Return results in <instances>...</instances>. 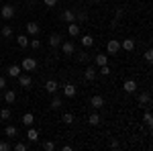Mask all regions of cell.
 Instances as JSON below:
<instances>
[{"instance_id": "ab89813d", "label": "cell", "mask_w": 153, "mask_h": 151, "mask_svg": "<svg viewBox=\"0 0 153 151\" xmlns=\"http://www.w3.org/2000/svg\"><path fill=\"white\" fill-rule=\"evenodd\" d=\"M110 149H118V143H117V141H114V139L110 141Z\"/></svg>"}, {"instance_id": "ba28073f", "label": "cell", "mask_w": 153, "mask_h": 151, "mask_svg": "<svg viewBox=\"0 0 153 151\" xmlns=\"http://www.w3.org/2000/svg\"><path fill=\"white\" fill-rule=\"evenodd\" d=\"M57 90H59V84H57L55 80H47V82H45V92L57 94Z\"/></svg>"}, {"instance_id": "5b68a950", "label": "cell", "mask_w": 153, "mask_h": 151, "mask_svg": "<svg viewBox=\"0 0 153 151\" xmlns=\"http://www.w3.org/2000/svg\"><path fill=\"white\" fill-rule=\"evenodd\" d=\"M16 80H19V86H21V88H25V90H29V88H31V84H33L31 76H27V74H21Z\"/></svg>"}, {"instance_id": "e0dca14e", "label": "cell", "mask_w": 153, "mask_h": 151, "mask_svg": "<svg viewBox=\"0 0 153 151\" xmlns=\"http://www.w3.org/2000/svg\"><path fill=\"white\" fill-rule=\"evenodd\" d=\"M80 41H82L84 47H92L94 45V37L92 35H80Z\"/></svg>"}, {"instance_id": "f1b7e54d", "label": "cell", "mask_w": 153, "mask_h": 151, "mask_svg": "<svg viewBox=\"0 0 153 151\" xmlns=\"http://www.w3.org/2000/svg\"><path fill=\"white\" fill-rule=\"evenodd\" d=\"M0 35H2V37H12V27L4 25V27H2V31H0Z\"/></svg>"}, {"instance_id": "7c38bea8", "label": "cell", "mask_w": 153, "mask_h": 151, "mask_svg": "<svg viewBox=\"0 0 153 151\" xmlns=\"http://www.w3.org/2000/svg\"><path fill=\"white\" fill-rule=\"evenodd\" d=\"M61 51H63V55H74L76 47H74L71 41H65V43H61Z\"/></svg>"}, {"instance_id": "cb8c5ba5", "label": "cell", "mask_w": 153, "mask_h": 151, "mask_svg": "<svg viewBox=\"0 0 153 151\" xmlns=\"http://www.w3.org/2000/svg\"><path fill=\"white\" fill-rule=\"evenodd\" d=\"M51 108H53V110H57V108H61V106H63V102H61V98H59V96H55V94H53V98H51Z\"/></svg>"}, {"instance_id": "6da1fadb", "label": "cell", "mask_w": 153, "mask_h": 151, "mask_svg": "<svg viewBox=\"0 0 153 151\" xmlns=\"http://www.w3.org/2000/svg\"><path fill=\"white\" fill-rule=\"evenodd\" d=\"M106 51H108V55H117L118 51H120V43H118L117 39H108V43H106Z\"/></svg>"}, {"instance_id": "8992f818", "label": "cell", "mask_w": 153, "mask_h": 151, "mask_svg": "<svg viewBox=\"0 0 153 151\" xmlns=\"http://www.w3.org/2000/svg\"><path fill=\"white\" fill-rule=\"evenodd\" d=\"M137 88H139V86H137V82H135V80H125V84H123V90H125L127 94L137 92Z\"/></svg>"}, {"instance_id": "d4e9b609", "label": "cell", "mask_w": 153, "mask_h": 151, "mask_svg": "<svg viewBox=\"0 0 153 151\" xmlns=\"http://www.w3.org/2000/svg\"><path fill=\"white\" fill-rule=\"evenodd\" d=\"M16 133H19V131H16L14 125H8V127L4 129V135H6V137H16Z\"/></svg>"}, {"instance_id": "d6986e66", "label": "cell", "mask_w": 153, "mask_h": 151, "mask_svg": "<svg viewBox=\"0 0 153 151\" xmlns=\"http://www.w3.org/2000/svg\"><path fill=\"white\" fill-rule=\"evenodd\" d=\"M100 121H102V118H100V115H96V112H92V115L88 116V123H90V127H98V125H100Z\"/></svg>"}, {"instance_id": "8d00e7d4", "label": "cell", "mask_w": 153, "mask_h": 151, "mask_svg": "<svg viewBox=\"0 0 153 151\" xmlns=\"http://www.w3.org/2000/svg\"><path fill=\"white\" fill-rule=\"evenodd\" d=\"M14 149H16V151H27V143H16Z\"/></svg>"}, {"instance_id": "ffe728a7", "label": "cell", "mask_w": 153, "mask_h": 151, "mask_svg": "<svg viewBox=\"0 0 153 151\" xmlns=\"http://www.w3.org/2000/svg\"><path fill=\"white\" fill-rule=\"evenodd\" d=\"M120 49H125V51H133V49H135V41H133V39H125V41L120 43Z\"/></svg>"}, {"instance_id": "ac0fdd59", "label": "cell", "mask_w": 153, "mask_h": 151, "mask_svg": "<svg viewBox=\"0 0 153 151\" xmlns=\"http://www.w3.org/2000/svg\"><path fill=\"white\" fill-rule=\"evenodd\" d=\"M27 139L31 141V143L39 141V131H37V129H29V131H27Z\"/></svg>"}, {"instance_id": "e575fe53", "label": "cell", "mask_w": 153, "mask_h": 151, "mask_svg": "<svg viewBox=\"0 0 153 151\" xmlns=\"http://www.w3.org/2000/svg\"><path fill=\"white\" fill-rule=\"evenodd\" d=\"M29 45L33 47V49H39V47H41V41H39V39H33V41H29Z\"/></svg>"}, {"instance_id": "3957f363", "label": "cell", "mask_w": 153, "mask_h": 151, "mask_svg": "<svg viewBox=\"0 0 153 151\" xmlns=\"http://www.w3.org/2000/svg\"><path fill=\"white\" fill-rule=\"evenodd\" d=\"M37 68V61L33 57H25L23 61H21V70L23 71H33Z\"/></svg>"}, {"instance_id": "2e32d148", "label": "cell", "mask_w": 153, "mask_h": 151, "mask_svg": "<svg viewBox=\"0 0 153 151\" xmlns=\"http://www.w3.org/2000/svg\"><path fill=\"white\" fill-rule=\"evenodd\" d=\"M94 61H96V65H108V55L106 53H98L94 57Z\"/></svg>"}, {"instance_id": "f546056e", "label": "cell", "mask_w": 153, "mask_h": 151, "mask_svg": "<svg viewBox=\"0 0 153 151\" xmlns=\"http://www.w3.org/2000/svg\"><path fill=\"white\" fill-rule=\"evenodd\" d=\"M16 43H19L21 47H27V45H29V39H27V35H19V37H16Z\"/></svg>"}, {"instance_id": "4dcf8cb0", "label": "cell", "mask_w": 153, "mask_h": 151, "mask_svg": "<svg viewBox=\"0 0 153 151\" xmlns=\"http://www.w3.org/2000/svg\"><path fill=\"white\" fill-rule=\"evenodd\" d=\"M45 151H53L55 149V143H51V141H43V145H41Z\"/></svg>"}, {"instance_id": "9c48e42d", "label": "cell", "mask_w": 153, "mask_h": 151, "mask_svg": "<svg viewBox=\"0 0 153 151\" xmlns=\"http://www.w3.org/2000/svg\"><path fill=\"white\" fill-rule=\"evenodd\" d=\"M61 21H63V23H76V12L74 10H70V8H68V10H63V14H61Z\"/></svg>"}, {"instance_id": "7402d4cb", "label": "cell", "mask_w": 153, "mask_h": 151, "mask_svg": "<svg viewBox=\"0 0 153 151\" xmlns=\"http://www.w3.org/2000/svg\"><path fill=\"white\" fill-rule=\"evenodd\" d=\"M35 123V116H33V112H27V115H23V125L25 127H31Z\"/></svg>"}, {"instance_id": "52a82bcc", "label": "cell", "mask_w": 153, "mask_h": 151, "mask_svg": "<svg viewBox=\"0 0 153 151\" xmlns=\"http://www.w3.org/2000/svg\"><path fill=\"white\" fill-rule=\"evenodd\" d=\"M149 104H151V96H149V92H141L139 94V106L149 108Z\"/></svg>"}, {"instance_id": "4316f807", "label": "cell", "mask_w": 153, "mask_h": 151, "mask_svg": "<svg viewBox=\"0 0 153 151\" xmlns=\"http://www.w3.org/2000/svg\"><path fill=\"white\" fill-rule=\"evenodd\" d=\"M61 123H63V125H71V123H74V115H71V112H63Z\"/></svg>"}, {"instance_id": "74e56055", "label": "cell", "mask_w": 153, "mask_h": 151, "mask_svg": "<svg viewBox=\"0 0 153 151\" xmlns=\"http://www.w3.org/2000/svg\"><path fill=\"white\" fill-rule=\"evenodd\" d=\"M43 4L51 8V6H55V4H57V0H43Z\"/></svg>"}, {"instance_id": "d6a6232c", "label": "cell", "mask_w": 153, "mask_h": 151, "mask_svg": "<svg viewBox=\"0 0 153 151\" xmlns=\"http://www.w3.org/2000/svg\"><path fill=\"white\" fill-rule=\"evenodd\" d=\"M143 57H145V61H149V63H151V61H153V49H147V51L143 53Z\"/></svg>"}, {"instance_id": "603a6c76", "label": "cell", "mask_w": 153, "mask_h": 151, "mask_svg": "<svg viewBox=\"0 0 153 151\" xmlns=\"http://www.w3.org/2000/svg\"><path fill=\"white\" fill-rule=\"evenodd\" d=\"M4 100H6L8 104H12V102L16 100V92H14V90H6V92H4Z\"/></svg>"}, {"instance_id": "1f68e13d", "label": "cell", "mask_w": 153, "mask_h": 151, "mask_svg": "<svg viewBox=\"0 0 153 151\" xmlns=\"http://www.w3.org/2000/svg\"><path fill=\"white\" fill-rule=\"evenodd\" d=\"M0 118H2V121H8V118H10V110H8V108H2V110H0Z\"/></svg>"}, {"instance_id": "8fae6325", "label": "cell", "mask_w": 153, "mask_h": 151, "mask_svg": "<svg viewBox=\"0 0 153 151\" xmlns=\"http://www.w3.org/2000/svg\"><path fill=\"white\" fill-rule=\"evenodd\" d=\"M68 33H70V37H80V35H82L80 25H78V23H70V25H68Z\"/></svg>"}, {"instance_id": "f35d334b", "label": "cell", "mask_w": 153, "mask_h": 151, "mask_svg": "<svg viewBox=\"0 0 153 151\" xmlns=\"http://www.w3.org/2000/svg\"><path fill=\"white\" fill-rule=\"evenodd\" d=\"M4 88H6V78L0 76V90H4Z\"/></svg>"}, {"instance_id": "836d02e7", "label": "cell", "mask_w": 153, "mask_h": 151, "mask_svg": "<svg viewBox=\"0 0 153 151\" xmlns=\"http://www.w3.org/2000/svg\"><path fill=\"white\" fill-rule=\"evenodd\" d=\"M98 74H102V76H108V74H110V68H108V65H100Z\"/></svg>"}, {"instance_id": "d590c367", "label": "cell", "mask_w": 153, "mask_h": 151, "mask_svg": "<svg viewBox=\"0 0 153 151\" xmlns=\"http://www.w3.org/2000/svg\"><path fill=\"white\" fill-rule=\"evenodd\" d=\"M10 149V143H6V141H0V151H8Z\"/></svg>"}, {"instance_id": "7a4b0ae2", "label": "cell", "mask_w": 153, "mask_h": 151, "mask_svg": "<svg viewBox=\"0 0 153 151\" xmlns=\"http://www.w3.org/2000/svg\"><path fill=\"white\" fill-rule=\"evenodd\" d=\"M104 104H106V100H104V96H100V94H94V96L90 98V106H92L94 110H98V108H102Z\"/></svg>"}, {"instance_id": "9a60e30c", "label": "cell", "mask_w": 153, "mask_h": 151, "mask_svg": "<svg viewBox=\"0 0 153 151\" xmlns=\"http://www.w3.org/2000/svg\"><path fill=\"white\" fill-rule=\"evenodd\" d=\"M6 74H8V76H10V78H19V76H21V74H23V70H21V65H10V68H8V71H6Z\"/></svg>"}, {"instance_id": "484cf974", "label": "cell", "mask_w": 153, "mask_h": 151, "mask_svg": "<svg viewBox=\"0 0 153 151\" xmlns=\"http://www.w3.org/2000/svg\"><path fill=\"white\" fill-rule=\"evenodd\" d=\"M76 55H78V61H80V63H88V61L92 59L86 51H80V53H76Z\"/></svg>"}, {"instance_id": "4fadbf2b", "label": "cell", "mask_w": 153, "mask_h": 151, "mask_svg": "<svg viewBox=\"0 0 153 151\" xmlns=\"http://www.w3.org/2000/svg\"><path fill=\"white\" fill-rule=\"evenodd\" d=\"M96 76H98V71H96L92 65H88V68H86V71H84V78H86L88 82H94Z\"/></svg>"}, {"instance_id": "83f0119b", "label": "cell", "mask_w": 153, "mask_h": 151, "mask_svg": "<svg viewBox=\"0 0 153 151\" xmlns=\"http://www.w3.org/2000/svg\"><path fill=\"white\" fill-rule=\"evenodd\" d=\"M143 123H145L147 127H153V116H151V112H149V110L143 115Z\"/></svg>"}, {"instance_id": "5bb4252c", "label": "cell", "mask_w": 153, "mask_h": 151, "mask_svg": "<svg viewBox=\"0 0 153 151\" xmlns=\"http://www.w3.org/2000/svg\"><path fill=\"white\" fill-rule=\"evenodd\" d=\"M63 94H65L68 98H74V96L78 94V88H76L74 84H65V86H63Z\"/></svg>"}, {"instance_id": "44dd1931", "label": "cell", "mask_w": 153, "mask_h": 151, "mask_svg": "<svg viewBox=\"0 0 153 151\" xmlns=\"http://www.w3.org/2000/svg\"><path fill=\"white\" fill-rule=\"evenodd\" d=\"M49 45H51V47H59V45H61V37H59L57 33L49 35Z\"/></svg>"}, {"instance_id": "30bf717a", "label": "cell", "mask_w": 153, "mask_h": 151, "mask_svg": "<svg viewBox=\"0 0 153 151\" xmlns=\"http://www.w3.org/2000/svg\"><path fill=\"white\" fill-rule=\"evenodd\" d=\"M39 25L35 23V21H31V23H27V35H31V37H35V35H39Z\"/></svg>"}, {"instance_id": "60d3db41", "label": "cell", "mask_w": 153, "mask_h": 151, "mask_svg": "<svg viewBox=\"0 0 153 151\" xmlns=\"http://www.w3.org/2000/svg\"><path fill=\"white\" fill-rule=\"evenodd\" d=\"M88 2H92V4H98V2H100V0H88Z\"/></svg>"}, {"instance_id": "277c9868", "label": "cell", "mask_w": 153, "mask_h": 151, "mask_svg": "<svg viewBox=\"0 0 153 151\" xmlns=\"http://www.w3.org/2000/svg\"><path fill=\"white\" fill-rule=\"evenodd\" d=\"M0 14H2V19H6V21L12 19V16H14V6H12V4H4V6L0 8Z\"/></svg>"}]
</instances>
